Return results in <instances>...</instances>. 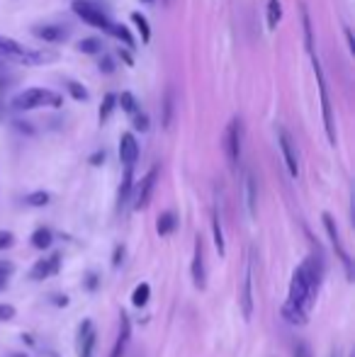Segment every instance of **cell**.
<instances>
[{"instance_id": "cell-1", "label": "cell", "mask_w": 355, "mask_h": 357, "mask_svg": "<svg viewBox=\"0 0 355 357\" xmlns=\"http://www.w3.org/2000/svg\"><path fill=\"white\" fill-rule=\"evenodd\" d=\"M324 280V260L322 255H309L297 265V270L292 273L289 280V291L287 299L282 304V319L292 326H304L309 321L314 304H317L319 287Z\"/></svg>"}, {"instance_id": "cell-2", "label": "cell", "mask_w": 355, "mask_h": 357, "mask_svg": "<svg viewBox=\"0 0 355 357\" xmlns=\"http://www.w3.org/2000/svg\"><path fill=\"white\" fill-rule=\"evenodd\" d=\"M10 107L15 112H32L39 107H61V93H54L49 88H24L22 93H17L10 102Z\"/></svg>"}, {"instance_id": "cell-3", "label": "cell", "mask_w": 355, "mask_h": 357, "mask_svg": "<svg viewBox=\"0 0 355 357\" xmlns=\"http://www.w3.org/2000/svg\"><path fill=\"white\" fill-rule=\"evenodd\" d=\"M0 61L27 63V66H42V63L56 61V54L37 52V49H27V47H22V44L13 42V39L0 37Z\"/></svg>"}, {"instance_id": "cell-4", "label": "cell", "mask_w": 355, "mask_h": 357, "mask_svg": "<svg viewBox=\"0 0 355 357\" xmlns=\"http://www.w3.org/2000/svg\"><path fill=\"white\" fill-rule=\"evenodd\" d=\"M314 63V73H317V83H319V95H322V114H324V127H326V137L331 144H336V127H333V109L331 102H328V88H326V80H324V71H322V63L317 59V52L309 54Z\"/></svg>"}, {"instance_id": "cell-5", "label": "cell", "mask_w": 355, "mask_h": 357, "mask_svg": "<svg viewBox=\"0 0 355 357\" xmlns=\"http://www.w3.org/2000/svg\"><path fill=\"white\" fill-rule=\"evenodd\" d=\"M71 10L78 15V17L83 20L86 24H90V27L95 29H103V32H107L109 29V17L103 13V8H98L95 3H90V0H73L71 3Z\"/></svg>"}, {"instance_id": "cell-6", "label": "cell", "mask_w": 355, "mask_h": 357, "mask_svg": "<svg viewBox=\"0 0 355 357\" xmlns=\"http://www.w3.org/2000/svg\"><path fill=\"white\" fill-rule=\"evenodd\" d=\"M239 301H241L243 319H251V316H253V250H248L246 265H243L241 289H239Z\"/></svg>"}, {"instance_id": "cell-7", "label": "cell", "mask_w": 355, "mask_h": 357, "mask_svg": "<svg viewBox=\"0 0 355 357\" xmlns=\"http://www.w3.org/2000/svg\"><path fill=\"white\" fill-rule=\"evenodd\" d=\"M322 219H324V226H326L328 238H331L333 250H336L338 260H341L343 268H346V278H348V280H353V263H351V255H348V250L343 248V243H341V234H338L336 221H333V216L328 214V212H324V214H322Z\"/></svg>"}, {"instance_id": "cell-8", "label": "cell", "mask_w": 355, "mask_h": 357, "mask_svg": "<svg viewBox=\"0 0 355 357\" xmlns=\"http://www.w3.org/2000/svg\"><path fill=\"white\" fill-rule=\"evenodd\" d=\"M241 139H243V122L234 117L227 127V137H224V149H227V158L232 165L241 160Z\"/></svg>"}, {"instance_id": "cell-9", "label": "cell", "mask_w": 355, "mask_h": 357, "mask_svg": "<svg viewBox=\"0 0 355 357\" xmlns=\"http://www.w3.org/2000/svg\"><path fill=\"white\" fill-rule=\"evenodd\" d=\"M117 105H122V109L127 112V117L132 119V124H134V129H137V132H149V117L144 114L142 105L137 102V98H134L132 93L119 95Z\"/></svg>"}, {"instance_id": "cell-10", "label": "cell", "mask_w": 355, "mask_h": 357, "mask_svg": "<svg viewBox=\"0 0 355 357\" xmlns=\"http://www.w3.org/2000/svg\"><path fill=\"white\" fill-rule=\"evenodd\" d=\"M156 180H158V168H151L142 178V183L137 185V190H134V209H137V212H142V209L149 207L153 188H156Z\"/></svg>"}, {"instance_id": "cell-11", "label": "cell", "mask_w": 355, "mask_h": 357, "mask_svg": "<svg viewBox=\"0 0 355 357\" xmlns=\"http://www.w3.org/2000/svg\"><path fill=\"white\" fill-rule=\"evenodd\" d=\"M278 144H280V151H282V158H285V165H287L289 175H292V178H297V175H299L297 146H294L292 137L287 134V129H282V127L278 129Z\"/></svg>"}, {"instance_id": "cell-12", "label": "cell", "mask_w": 355, "mask_h": 357, "mask_svg": "<svg viewBox=\"0 0 355 357\" xmlns=\"http://www.w3.org/2000/svg\"><path fill=\"white\" fill-rule=\"evenodd\" d=\"M190 273H192V284L197 289L207 287V268H204V245L202 238H195V250H192V265H190Z\"/></svg>"}, {"instance_id": "cell-13", "label": "cell", "mask_w": 355, "mask_h": 357, "mask_svg": "<svg viewBox=\"0 0 355 357\" xmlns=\"http://www.w3.org/2000/svg\"><path fill=\"white\" fill-rule=\"evenodd\" d=\"M119 160L124 168H134V163L139 160V142L132 132H124L119 139Z\"/></svg>"}, {"instance_id": "cell-14", "label": "cell", "mask_w": 355, "mask_h": 357, "mask_svg": "<svg viewBox=\"0 0 355 357\" xmlns=\"http://www.w3.org/2000/svg\"><path fill=\"white\" fill-rule=\"evenodd\" d=\"M59 268H61V255L54 253V255H49V258L37 260V263H34V268H32V273H29V278H32L34 282H42V280L56 275Z\"/></svg>"}, {"instance_id": "cell-15", "label": "cell", "mask_w": 355, "mask_h": 357, "mask_svg": "<svg viewBox=\"0 0 355 357\" xmlns=\"http://www.w3.org/2000/svg\"><path fill=\"white\" fill-rule=\"evenodd\" d=\"M93 348H95V326L93 321H83L81 328H78V340H76L78 357H93Z\"/></svg>"}, {"instance_id": "cell-16", "label": "cell", "mask_w": 355, "mask_h": 357, "mask_svg": "<svg viewBox=\"0 0 355 357\" xmlns=\"http://www.w3.org/2000/svg\"><path fill=\"white\" fill-rule=\"evenodd\" d=\"M34 34H37L39 39H44V42H66L68 39V29L63 27V24H37V27L32 29Z\"/></svg>"}, {"instance_id": "cell-17", "label": "cell", "mask_w": 355, "mask_h": 357, "mask_svg": "<svg viewBox=\"0 0 355 357\" xmlns=\"http://www.w3.org/2000/svg\"><path fill=\"white\" fill-rule=\"evenodd\" d=\"M129 338H132V324H129V316L119 314V333H117V343H114L112 348V355L109 357H124V350H127L129 345Z\"/></svg>"}, {"instance_id": "cell-18", "label": "cell", "mask_w": 355, "mask_h": 357, "mask_svg": "<svg viewBox=\"0 0 355 357\" xmlns=\"http://www.w3.org/2000/svg\"><path fill=\"white\" fill-rule=\"evenodd\" d=\"M134 190V168H124V180L119 185V192H117V209H122L127 204L129 195Z\"/></svg>"}, {"instance_id": "cell-19", "label": "cell", "mask_w": 355, "mask_h": 357, "mask_svg": "<svg viewBox=\"0 0 355 357\" xmlns=\"http://www.w3.org/2000/svg\"><path fill=\"white\" fill-rule=\"evenodd\" d=\"M176 226H178V216L173 212H163L161 216H158V221H156L158 236H171L173 231H176Z\"/></svg>"}, {"instance_id": "cell-20", "label": "cell", "mask_w": 355, "mask_h": 357, "mask_svg": "<svg viewBox=\"0 0 355 357\" xmlns=\"http://www.w3.org/2000/svg\"><path fill=\"white\" fill-rule=\"evenodd\" d=\"M212 234H214V248H217L219 258H224V255H227V243H224V231H222L219 214L212 216Z\"/></svg>"}, {"instance_id": "cell-21", "label": "cell", "mask_w": 355, "mask_h": 357, "mask_svg": "<svg viewBox=\"0 0 355 357\" xmlns=\"http://www.w3.org/2000/svg\"><path fill=\"white\" fill-rule=\"evenodd\" d=\"M114 107H117V95H114V93H107V95L103 98V102H100V114H98L100 124L107 122L109 114L114 112Z\"/></svg>"}, {"instance_id": "cell-22", "label": "cell", "mask_w": 355, "mask_h": 357, "mask_svg": "<svg viewBox=\"0 0 355 357\" xmlns=\"http://www.w3.org/2000/svg\"><path fill=\"white\" fill-rule=\"evenodd\" d=\"M107 34H112L114 39H119V42H124L127 44V49L132 52L134 49V39H132V34H129V29L124 27V24H109V29H107Z\"/></svg>"}, {"instance_id": "cell-23", "label": "cell", "mask_w": 355, "mask_h": 357, "mask_svg": "<svg viewBox=\"0 0 355 357\" xmlns=\"http://www.w3.org/2000/svg\"><path fill=\"white\" fill-rule=\"evenodd\" d=\"M52 241H54V234L49 229H37L32 234V245L37 250H44V248H49L52 245Z\"/></svg>"}, {"instance_id": "cell-24", "label": "cell", "mask_w": 355, "mask_h": 357, "mask_svg": "<svg viewBox=\"0 0 355 357\" xmlns=\"http://www.w3.org/2000/svg\"><path fill=\"white\" fill-rule=\"evenodd\" d=\"M246 207L248 214L256 216V180L253 175H246Z\"/></svg>"}, {"instance_id": "cell-25", "label": "cell", "mask_w": 355, "mask_h": 357, "mask_svg": "<svg viewBox=\"0 0 355 357\" xmlns=\"http://www.w3.org/2000/svg\"><path fill=\"white\" fill-rule=\"evenodd\" d=\"M302 24H304V42H307V52H314V32H312V20H309L307 5H302Z\"/></svg>"}, {"instance_id": "cell-26", "label": "cell", "mask_w": 355, "mask_h": 357, "mask_svg": "<svg viewBox=\"0 0 355 357\" xmlns=\"http://www.w3.org/2000/svg\"><path fill=\"white\" fill-rule=\"evenodd\" d=\"M282 17V5L280 0H268V29H275Z\"/></svg>"}, {"instance_id": "cell-27", "label": "cell", "mask_w": 355, "mask_h": 357, "mask_svg": "<svg viewBox=\"0 0 355 357\" xmlns=\"http://www.w3.org/2000/svg\"><path fill=\"white\" fill-rule=\"evenodd\" d=\"M149 296H151V284L149 282L137 284V289H134V294H132V304L134 306H146Z\"/></svg>"}, {"instance_id": "cell-28", "label": "cell", "mask_w": 355, "mask_h": 357, "mask_svg": "<svg viewBox=\"0 0 355 357\" xmlns=\"http://www.w3.org/2000/svg\"><path fill=\"white\" fill-rule=\"evenodd\" d=\"M132 22L137 24V29L142 32V42H144V44L151 42V27H149L146 17H144L142 13H132Z\"/></svg>"}, {"instance_id": "cell-29", "label": "cell", "mask_w": 355, "mask_h": 357, "mask_svg": "<svg viewBox=\"0 0 355 357\" xmlns=\"http://www.w3.org/2000/svg\"><path fill=\"white\" fill-rule=\"evenodd\" d=\"M78 52H83V54H100L103 52V42H100L98 37H88V39H83V42H78Z\"/></svg>"}, {"instance_id": "cell-30", "label": "cell", "mask_w": 355, "mask_h": 357, "mask_svg": "<svg viewBox=\"0 0 355 357\" xmlns=\"http://www.w3.org/2000/svg\"><path fill=\"white\" fill-rule=\"evenodd\" d=\"M66 90H68V93H71V98H73V100H88V90H86V85L76 83V80H68V83H66Z\"/></svg>"}, {"instance_id": "cell-31", "label": "cell", "mask_w": 355, "mask_h": 357, "mask_svg": "<svg viewBox=\"0 0 355 357\" xmlns=\"http://www.w3.org/2000/svg\"><path fill=\"white\" fill-rule=\"evenodd\" d=\"M24 202H27L29 207H44V204H49V195L47 192H32V195H27Z\"/></svg>"}, {"instance_id": "cell-32", "label": "cell", "mask_w": 355, "mask_h": 357, "mask_svg": "<svg viewBox=\"0 0 355 357\" xmlns=\"http://www.w3.org/2000/svg\"><path fill=\"white\" fill-rule=\"evenodd\" d=\"M15 306L13 304H0V324H5V321H13L15 319Z\"/></svg>"}, {"instance_id": "cell-33", "label": "cell", "mask_w": 355, "mask_h": 357, "mask_svg": "<svg viewBox=\"0 0 355 357\" xmlns=\"http://www.w3.org/2000/svg\"><path fill=\"white\" fill-rule=\"evenodd\" d=\"M13 243H15V236L10 234V231H0V250L10 248Z\"/></svg>"}, {"instance_id": "cell-34", "label": "cell", "mask_w": 355, "mask_h": 357, "mask_svg": "<svg viewBox=\"0 0 355 357\" xmlns=\"http://www.w3.org/2000/svg\"><path fill=\"white\" fill-rule=\"evenodd\" d=\"M163 114H166V117H163V127H168V124H171V114H173V95L171 93L166 95V112Z\"/></svg>"}, {"instance_id": "cell-35", "label": "cell", "mask_w": 355, "mask_h": 357, "mask_svg": "<svg viewBox=\"0 0 355 357\" xmlns=\"http://www.w3.org/2000/svg\"><path fill=\"white\" fill-rule=\"evenodd\" d=\"M294 357H312V348L307 343H297L294 345Z\"/></svg>"}, {"instance_id": "cell-36", "label": "cell", "mask_w": 355, "mask_h": 357, "mask_svg": "<svg viewBox=\"0 0 355 357\" xmlns=\"http://www.w3.org/2000/svg\"><path fill=\"white\" fill-rule=\"evenodd\" d=\"M13 263H0V275H3V278H10V275H13Z\"/></svg>"}, {"instance_id": "cell-37", "label": "cell", "mask_w": 355, "mask_h": 357, "mask_svg": "<svg viewBox=\"0 0 355 357\" xmlns=\"http://www.w3.org/2000/svg\"><path fill=\"white\" fill-rule=\"evenodd\" d=\"M100 68H103L105 73H112V59H109V56H105L103 61H100Z\"/></svg>"}, {"instance_id": "cell-38", "label": "cell", "mask_w": 355, "mask_h": 357, "mask_svg": "<svg viewBox=\"0 0 355 357\" xmlns=\"http://www.w3.org/2000/svg\"><path fill=\"white\" fill-rule=\"evenodd\" d=\"M90 163H93V165H100V163H105V151H98V153H95L93 158H90Z\"/></svg>"}, {"instance_id": "cell-39", "label": "cell", "mask_w": 355, "mask_h": 357, "mask_svg": "<svg viewBox=\"0 0 355 357\" xmlns=\"http://www.w3.org/2000/svg\"><path fill=\"white\" fill-rule=\"evenodd\" d=\"M117 54H119V56H122V59H124V61H127V63H129V66H132V63H134V59H132V56H129V49H119V52H117Z\"/></svg>"}, {"instance_id": "cell-40", "label": "cell", "mask_w": 355, "mask_h": 357, "mask_svg": "<svg viewBox=\"0 0 355 357\" xmlns=\"http://www.w3.org/2000/svg\"><path fill=\"white\" fill-rule=\"evenodd\" d=\"M122 255H124V248H117V250H114V258H112V265H114V268H117V265H119V260H122Z\"/></svg>"}, {"instance_id": "cell-41", "label": "cell", "mask_w": 355, "mask_h": 357, "mask_svg": "<svg viewBox=\"0 0 355 357\" xmlns=\"http://www.w3.org/2000/svg\"><path fill=\"white\" fill-rule=\"evenodd\" d=\"M5 284H8V278H3V275H0V289H5Z\"/></svg>"}, {"instance_id": "cell-42", "label": "cell", "mask_w": 355, "mask_h": 357, "mask_svg": "<svg viewBox=\"0 0 355 357\" xmlns=\"http://www.w3.org/2000/svg\"><path fill=\"white\" fill-rule=\"evenodd\" d=\"M142 3H153V0H142Z\"/></svg>"}, {"instance_id": "cell-43", "label": "cell", "mask_w": 355, "mask_h": 357, "mask_svg": "<svg viewBox=\"0 0 355 357\" xmlns=\"http://www.w3.org/2000/svg\"><path fill=\"white\" fill-rule=\"evenodd\" d=\"M166 3H171V0H166Z\"/></svg>"}, {"instance_id": "cell-44", "label": "cell", "mask_w": 355, "mask_h": 357, "mask_svg": "<svg viewBox=\"0 0 355 357\" xmlns=\"http://www.w3.org/2000/svg\"><path fill=\"white\" fill-rule=\"evenodd\" d=\"M333 357H336V355H333Z\"/></svg>"}]
</instances>
